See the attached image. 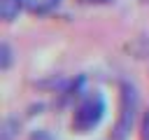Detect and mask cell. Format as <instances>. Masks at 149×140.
Instances as JSON below:
<instances>
[{
	"instance_id": "cell-1",
	"label": "cell",
	"mask_w": 149,
	"mask_h": 140,
	"mask_svg": "<svg viewBox=\"0 0 149 140\" xmlns=\"http://www.w3.org/2000/svg\"><path fill=\"white\" fill-rule=\"evenodd\" d=\"M105 112H107L105 96L100 91H86L77 100V105H74L72 131H77V133H91L93 128L100 126V121L105 119Z\"/></svg>"
},
{
	"instance_id": "cell-2",
	"label": "cell",
	"mask_w": 149,
	"mask_h": 140,
	"mask_svg": "<svg viewBox=\"0 0 149 140\" xmlns=\"http://www.w3.org/2000/svg\"><path fill=\"white\" fill-rule=\"evenodd\" d=\"M140 112V93L130 82L119 84V117L112 128V140H128Z\"/></svg>"
},
{
	"instance_id": "cell-3",
	"label": "cell",
	"mask_w": 149,
	"mask_h": 140,
	"mask_svg": "<svg viewBox=\"0 0 149 140\" xmlns=\"http://www.w3.org/2000/svg\"><path fill=\"white\" fill-rule=\"evenodd\" d=\"M23 9V0H0V16L2 21H14Z\"/></svg>"
},
{
	"instance_id": "cell-4",
	"label": "cell",
	"mask_w": 149,
	"mask_h": 140,
	"mask_svg": "<svg viewBox=\"0 0 149 140\" xmlns=\"http://www.w3.org/2000/svg\"><path fill=\"white\" fill-rule=\"evenodd\" d=\"M16 133H19V121H16V119H12V117H7V119L2 121L0 140H14V138H16Z\"/></svg>"
},
{
	"instance_id": "cell-5",
	"label": "cell",
	"mask_w": 149,
	"mask_h": 140,
	"mask_svg": "<svg viewBox=\"0 0 149 140\" xmlns=\"http://www.w3.org/2000/svg\"><path fill=\"white\" fill-rule=\"evenodd\" d=\"M12 63H14V51H12L9 42H2L0 44V68L2 70H9Z\"/></svg>"
},
{
	"instance_id": "cell-6",
	"label": "cell",
	"mask_w": 149,
	"mask_h": 140,
	"mask_svg": "<svg viewBox=\"0 0 149 140\" xmlns=\"http://www.w3.org/2000/svg\"><path fill=\"white\" fill-rule=\"evenodd\" d=\"M140 140H149V107L144 110L142 121H140Z\"/></svg>"
},
{
	"instance_id": "cell-7",
	"label": "cell",
	"mask_w": 149,
	"mask_h": 140,
	"mask_svg": "<svg viewBox=\"0 0 149 140\" xmlns=\"http://www.w3.org/2000/svg\"><path fill=\"white\" fill-rule=\"evenodd\" d=\"M28 140H56V138H54L47 128H35V131H30Z\"/></svg>"
},
{
	"instance_id": "cell-8",
	"label": "cell",
	"mask_w": 149,
	"mask_h": 140,
	"mask_svg": "<svg viewBox=\"0 0 149 140\" xmlns=\"http://www.w3.org/2000/svg\"><path fill=\"white\" fill-rule=\"evenodd\" d=\"M86 2H109V0H86Z\"/></svg>"
}]
</instances>
